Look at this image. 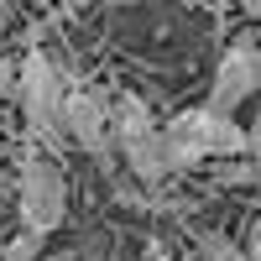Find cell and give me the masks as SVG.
I'll use <instances>...</instances> for the list:
<instances>
[{"mask_svg": "<svg viewBox=\"0 0 261 261\" xmlns=\"http://www.w3.org/2000/svg\"><path fill=\"white\" fill-rule=\"evenodd\" d=\"M246 136L251 125H241V115L230 110H214V105H188L178 110L162 136H157V151H162V167L167 178H178V172H199L204 162H225V157H241L246 151Z\"/></svg>", "mask_w": 261, "mask_h": 261, "instance_id": "obj_1", "label": "cell"}, {"mask_svg": "<svg viewBox=\"0 0 261 261\" xmlns=\"http://www.w3.org/2000/svg\"><path fill=\"white\" fill-rule=\"evenodd\" d=\"M63 99H68V79L58 73V63L42 47H27V58L16 63V105H21V120H27V141L47 146V151L68 146Z\"/></svg>", "mask_w": 261, "mask_h": 261, "instance_id": "obj_2", "label": "cell"}, {"mask_svg": "<svg viewBox=\"0 0 261 261\" xmlns=\"http://www.w3.org/2000/svg\"><path fill=\"white\" fill-rule=\"evenodd\" d=\"M16 214H21V230L42 235V241L68 220V178L58 167V151L37 141H27V157L16 172Z\"/></svg>", "mask_w": 261, "mask_h": 261, "instance_id": "obj_3", "label": "cell"}, {"mask_svg": "<svg viewBox=\"0 0 261 261\" xmlns=\"http://www.w3.org/2000/svg\"><path fill=\"white\" fill-rule=\"evenodd\" d=\"M110 130H115V151L130 167V178H136L141 188H157L167 178V167H162V151H157L162 125H157V115H151V105L141 94H115L110 99Z\"/></svg>", "mask_w": 261, "mask_h": 261, "instance_id": "obj_4", "label": "cell"}, {"mask_svg": "<svg viewBox=\"0 0 261 261\" xmlns=\"http://www.w3.org/2000/svg\"><path fill=\"white\" fill-rule=\"evenodd\" d=\"M63 125H68V146H79L84 157H94L105 172H115V167H110V151H115L110 99H105L94 84L68 79V99H63Z\"/></svg>", "mask_w": 261, "mask_h": 261, "instance_id": "obj_5", "label": "cell"}, {"mask_svg": "<svg viewBox=\"0 0 261 261\" xmlns=\"http://www.w3.org/2000/svg\"><path fill=\"white\" fill-rule=\"evenodd\" d=\"M251 94H261V47H256V42H235V47H225V58L214 63L209 105L235 115Z\"/></svg>", "mask_w": 261, "mask_h": 261, "instance_id": "obj_6", "label": "cell"}, {"mask_svg": "<svg viewBox=\"0 0 261 261\" xmlns=\"http://www.w3.org/2000/svg\"><path fill=\"white\" fill-rule=\"evenodd\" d=\"M193 261H246V246L230 241L225 230H199L193 235Z\"/></svg>", "mask_w": 261, "mask_h": 261, "instance_id": "obj_7", "label": "cell"}, {"mask_svg": "<svg viewBox=\"0 0 261 261\" xmlns=\"http://www.w3.org/2000/svg\"><path fill=\"white\" fill-rule=\"evenodd\" d=\"M0 261H42V235L21 230L16 241H6V246H0Z\"/></svg>", "mask_w": 261, "mask_h": 261, "instance_id": "obj_8", "label": "cell"}, {"mask_svg": "<svg viewBox=\"0 0 261 261\" xmlns=\"http://www.w3.org/2000/svg\"><path fill=\"white\" fill-rule=\"evenodd\" d=\"M246 162L256 167V188H261V120L251 125V136H246Z\"/></svg>", "mask_w": 261, "mask_h": 261, "instance_id": "obj_9", "label": "cell"}, {"mask_svg": "<svg viewBox=\"0 0 261 261\" xmlns=\"http://www.w3.org/2000/svg\"><path fill=\"white\" fill-rule=\"evenodd\" d=\"M16 99V63L11 58H0V105Z\"/></svg>", "mask_w": 261, "mask_h": 261, "instance_id": "obj_10", "label": "cell"}, {"mask_svg": "<svg viewBox=\"0 0 261 261\" xmlns=\"http://www.w3.org/2000/svg\"><path fill=\"white\" fill-rule=\"evenodd\" d=\"M246 261H261V220H256L251 235H246Z\"/></svg>", "mask_w": 261, "mask_h": 261, "instance_id": "obj_11", "label": "cell"}, {"mask_svg": "<svg viewBox=\"0 0 261 261\" xmlns=\"http://www.w3.org/2000/svg\"><path fill=\"white\" fill-rule=\"evenodd\" d=\"M146 261H178V256H172L167 246H157V241H151V246H146Z\"/></svg>", "mask_w": 261, "mask_h": 261, "instance_id": "obj_12", "label": "cell"}, {"mask_svg": "<svg viewBox=\"0 0 261 261\" xmlns=\"http://www.w3.org/2000/svg\"><path fill=\"white\" fill-rule=\"evenodd\" d=\"M241 11H246L251 21H261V0H241Z\"/></svg>", "mask_w": 261, "mask_h": 261, "instance_id": "obj_13", "label": "cell"}, {"mask_svg": "<svg viewBox=\"0 0 261 261\" xmlns=\"http://www.w3.org/2000/svg\"><path fill=\"white\" fill-rule=\"evenodd\" d=\"M42 261H79L73 251H58V256H42Z\"/></svg>", "mask_w": 261, "mask_h": 261, "instance_id": "obj_14", "label": "cell"}, {"mask_svg": "<svg viewBox=\"0 0 261 261\" xmlns=\"http://www.w3.org/2000/svg\"><path fill=\"white\" fill-rule=\"evenodd\" d=\"M0 37H6V11H0Z\"/></svg>", "mask_w": 261, "mask_h": 261, "instance_id": "obj_15", "label": "cell"}, {"mask_svg": "<svg viewBox=\"0 0 261 261\" xmlns=\"http://www.w3.org/2000/svg\"><path fill=\"white\" fill-rule=\"evenodd\" d=\"M0 162H6V146H0Z\"/></svg>", "mask_w": 261, "mask_h": 261, "instance_id": "obj_16", "label": "cell"}, {"mask_svg": "<svg viewBox=\"0 0 261 261\" xmlns=\"http://www.w3.org/2000/svg\"><path fill=\"white\" fill-rule=\"evenodd\" d=\"M105 261H115V256H105Z\"/></svg>", "mask_w": 261, "mask_h": 261, "instance_id": "obj_17", "label": "cell"}]
</instances>
